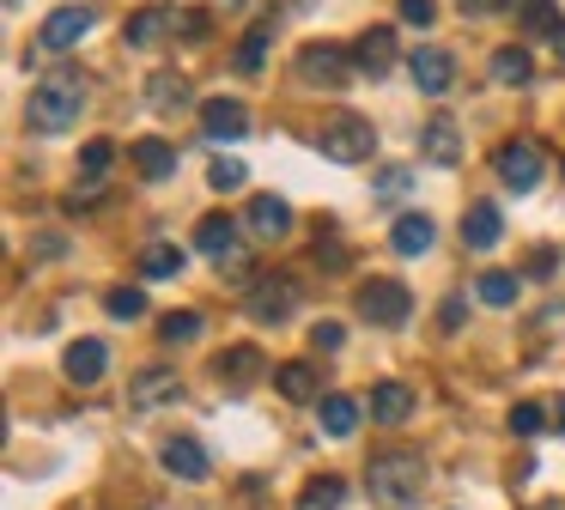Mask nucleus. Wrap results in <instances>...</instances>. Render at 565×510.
I'll return each mask as SVG.
<instances>
[{
	"label": "nucleus",
	"instance_id": "393cba45",
	"mask_svg": "<svg viewBox=\"0 0 565 510\" xmlns=\"http://www.w3.org/2000/svg\"><path fill=\"white\" fill-rule=\"evenodd\" d=\"M183 267H189L183 243H147V249H140V274L147 279H177Z\"/></svg>",
	"mask_w": 565,
	"mask_h": 510
},
{
	"label": "nucleus",
	"instance_id": "a19ab883",
	"mask_svg": "<svg viewBox=\"0 0 565 510\" xmlns=\"http://www.w3.org/2000/svg\"><path fill=\"white\" fill-rule=\"evenodd\" d=\"M438 322L456 334V328H462V298H444V304H438Z\"/></svg>",
	"mask_w": 565,
	"mask_h": 510
},
{
	"label": "nucleus",
	"instance_id": "49530a36",
	"mask_svg": "<svg viewBox=\"0 0 565 510\" xmlns=\"http://www.w3.org/2000/svg\"><path fill=\"white\" fill-rule=\"evenodd\" d=\"M559 425H565V401H559Z\"/></svg>",
	"mask_w": 565,
	"mask_h": 510
},
{
	"label": "nucleus",
	"instance_id": "f3484780",
	"mask_svg": "<svg viewBox=\"0 0 565 510\" xmlns=\"http://www.w3.org/2000/svg\"><path fill=\"white\" fill-rule=\"evenodd\" d=\"M353 61H359L365 79H383V73L395 67V31H390V24H371V31L353 43Z\"/></svg>",
	"mask_w": 565,
	"mask_h": 510
},
{
	"label": "nucleus",
	"instance_id": "f8f14e48",
	"mask_svg": "<svg viewBox=\"0 0 565 510\" xmlns=\"http://www.w3.org/2000/svg\"><path fill=\"white\" fill-rule=\"evenodd\" d=\"M201 134H207V140H244L249 109L237 104V97H207V104H201Z\"/></svg>",
	"mask_w": 565,
	"mask_h": 510
},
{
	"label": "nucleus",
	"instance_id": "aec40b11",
	"mask_svg": "<svg viewBox=\"0 0 565 510\" xmlns=\"http://www.w3.org/2000/svg\"><path fill=\"white\" fill-rule=\"evenodd\" d=\"M171 24H183L171 7H147V12H135V19L122 24V43L128 49H152V43H164V31H171Z\"/></svg>",
	"mask_w": 565,
	"mask_h": 510
},
{
	"label": "nucleus",
	"instance_id": "473e14b6",
	"mask_svg": "<svg viewBox=\"0 0 565 510\" xmlns=\"http://www.w3.org/2000/svg\"><path fill=\"white\" fill-rule=\"evenodd\" d=\"M559 7H553V0H523V31L529 36H559Z\"/></svg>",
	"mask_w": 565,
	"mask_h": 510
},
{
	"label": "nucleus",
	"instance_id": "f704fd0d",
	"mask_svg": "<svg viewBox=\"0 0 565 510\" xmlns=\"http://www.w3.org/2000/svg\"><path fill=\"white\" fill-rule=\"evenodd\" d=\"M207 182H213L220 194H237V189L249 182V164H244V158H213V164H207Z\"/></svg>",
	"mask_w": 565,
	"mask_h": 510
},
{
	"label": "nucleus",
	"instance_id": "412c9836",
	"mask_svg": "<svg viewBox=\"0 0 565 510\" xmlns=\"http://www.w3.org/2000/svg\"><path fill=\"white\" fill-rule=\"evenodd\" d=\"M390 243L402 255H426L431 243H438V225H431L426 213H395V225H390Z\"/></svg>",
	"mask_w": 565,
	"mask_h": 510
},
{
	"label": "nucleus",
	"instance_id": "0eeeda50",
	"mask_svg": "<svg viewBox=\"0 0 565 510\" xmlns=\"http://www.w3.org/2000/svg\"><path fill=\"white\" fill-rule=\"evenodd\" d=\"M359 316L377 328H402L407 316H414V298H407L402 279H365L359 286Z\"/></svg>",
	"mask_w": 565,
	"mask_h": 510
},
{
	"label": "nucleus",
	"instance_id": "20e7f679",
	"mask_svg": "<svg viewBox=\"0 0 565 510\" xmlns=\"http://www.w3.org/2000/svg\"><path fill=\"white\" fill-rule=\"evenodd\" d=\"M292 310H298V279L292 274H262L256 286L244 291V316L262 328H280Z\"/></svg>",
	"mask_w": 565,
	"mask_h": 510
},
{
	"label": "nucleus",
	"instance_id": "423d86ee",
	"mask_svg": "<svg viewBox=\"0 0 565 510\" xmlns=\"http://www.w3.org/2000/svg\"><path fill=\"white\" fill-rule=\"evenodd\" d=\"M492 170H499V182L504 189H516V194H529L541 182V170H547V152H541V140H504L499 152H492Z\"/></svg>",
	"mask_w": 565,
	"mask_h": 510
},
{
	"label": "nucleus",
	"instance_id": "c9c22d12",
	"mask_svg": "<svg viewBox=\"0 0 565 510\" xmlns=\"http://www.w3.org/2000/svg\"><path fill=\"white\" fill-rule=\"evenodd\" d=\"M541 425H547V407H541V401H516L511 407V432L516 437H535Z\"/></svg>",
	"mask_w": 565,
	"mask_h": 510
},
{
	"label": "nucleus",
	"instance_id": "4be33fe9",
	"mask_svg": "<svg viewBox=\"0 0 565 510\" xmlns=\"http://www.w3.org/2000/svg\"><path fill=\"white\" fill-rule=\"evenodd\" d=\"M274 389H280L286 401H317V389H322V371L310 359H286L280 371H274Z\"/></svg>",
	"mask_w": 565,
	"mask_h": 510
},
{
	"label": "nucleus",
	"instance_id": "f257e3e1",
	"mask_svg": "<svg viewBox=\"0 0 565 510\" xmlns=\"http://www.w3.org/2000/svg\"><path fill=\"white\" fill-rule=\"evenodd\" d=\"M86 109V79L74 67H50L38 85H31V104H25V121L38 134H67Z\"/></svg>",
	"mask_w": 565,
	"mask_h": 510
},
{
	"label": "nucleus",
	"instance_id": "5701e85b",
	"mask_svg": "<svg viewBox=\"0 0 565 510\" xmlns=\"http://www.w3.org/2000/svg\"><path fill=\"white\" fill-rule=\"evenodd\" d=\"M499 237H504L499 206H492V201H475V206H468V219H462V243H468V249H492Z\"/></svg>",
	"mask_w": 565,
	"mask_h": 510
},
{
	"label": "nucleus",
	"instance_id": "6e6552de",
	"mask_svg": "<svg viewBox=\"0 0 565 510\" xmlns=\"http://www.w3.org/2000/svg\"><path fill=\"white\" fill-rule=\"evenodd\" d=\"M419 158L438 164V170L462 164V128H456V116H426L419 121Z\"/></svg>",
	"mask_w": 565,
	"mask_h": 510
},
{
	"label": "nucleus",
	"instance_id": "f03ea898",
	"mask_svg": "<svg viewBox=\"0 0 565 510\" xmlns=\"http://www.w3.org/2000/svg\"><path fill=\"white\" fill-rule=\"evenodd\" d=\"M365 486H371V504L414 510L419 492H426V461H419L414 449H383V456H371Z\"/></svg>",
	"mask_w": 565,
	"mask_h": 510
},
{
	"label": "nucleus",
	"instance_id": "37998d69",
	"mask_svg": "<svg viewBox=\"0 0 565 510\" xmlns=\"http://www.w3.org/2000/svg\"><path fill=\"white\" fill-rule=\"evenodd\" d=\"M504 7H516V0H462V12H504Z\"/></svg>",
	"mask_w": 565,
	"mask_h": 510
},
{
	"label": "nucleus",
	"instance_id": "2f4dec72",
	"mask_svg": "<svg viewBox=\"0 0 565 510\" xmlns=\"http://www.w3.org/2000/svg\"><path fill=\"white\" fill-rule=\"evenodd\" d=\"M104 310H110L116 322H135V316H147V291L140 286H110L104 291Z\"/></svg>",
	"mask_w": 565,
	"mask_h": 510
},
{
	"label": "nucleus",
	"instance_id": "4468645a",
	"mask_svg": "<svg viewBox=\"0 0 565 510\" xmlns=\"http://www.w3.org/2000/svg\"><path fill=\"white\" fill-rule=\"evenodd\" d=\"M164 474H177V480H189V486H201L213 474V461H207V449L195 444V437H164Z\"/></svg>",
	"mask_w": 565,
	"mask_h": 510
},
{
	"label": "nucleus",
	"instance_id": "1a4fd4ad",
	"mask_svg": "<svg viewBox=\"0 0 565 510\" xmlns=\"http://www.w3.org/2000/svg\"><path fill=\"white\" fill-rule=\"evenodd\" d=\"M195 249L207 255V262H220V267L244 262V231H237V219H225V213H207V219L195 225Z\"/></svg>",
	"mask_w": 565,
	"mask_h": 510
},
{
	"label": "nucleus",
	"instance_id": "7ed1b4c3",
	"mask_svg": "<svg viewBox=\"0 0 565 510\" xmlns=\"http://www.w3.org/2000/svg\"><path fill=\"white\" fill-rule=\"evenodd\" d=\"M317 146H322V158H334V164H371V152H377V128H371L365 116H353V109H334V116L322 121Z\"/></svg>",
	"mask_w": 565,
	"mask_h": 510
},
{
	"label": "nucleus",
	"instance_id": "4c0bfd02",
	"mask_svg": "<svg viewBox=\"0 0 565 510\" xmlns=\"http://www.w3.org/2000/svg\"><path fill=\"white\" fill-rule=\"evenodd\" d=\"M116 158V140H86V152H79V164H86V177H104Z\"/></svg>",
	"mask_w": 565,
	"mask_h": 510
},
{
	"label": "nucleus",
	"instance_id": "cd10ccee",
	"mask_svg": "<svg viewBox=\"0 0 565 510\" xmlns=\"http://www.w3.org/2000/svg\"><path fill=\"white\" fill-rule=\"evenodd\" d=\"M147 104L152 109H183L189 104V79H183V73H152V79H147Z\"/></svg>",
	"mask_w": 565,
	"mask_h": 510
},
{
	"label": "nucleus",
	"instance_id": "9d476101",
	"mask_svg": "<svg viewBox=\"0 0 565 510\" xmlns=\"http://www.w3.org/2000/svg\"><path fill=\"white\" fill-rule=\"evenodd\" d=\"M407 73H414V85L426 97H444L456 85V55H450V49H438V43H419L414 55H407Z\"/></svg>",
	"mask_w": 565,
	"mask_h": 510
},
{
	"label": "nucleus",
	"instance_id": "7c9ffc66",
	"mask_svg": "<svg viewBox=\"0 0 565 510\" xmlns=\"http://www.w3.org/2000/svg\"><path fill=\"white\" fill-rule=\"evenodd\" d=\"M480 304H492V310H511L516 304V274H499V267H487V274L475 279Z\"/></svg>",
	"mask_w": 565,
	"mask_h": 510
},
{
	"label": "nucleus",
	"instance_id": "c03bdc74",
	"mask_svg": "<svg viewBox=\"0 0 565 510\" xmlns=\"http://www.w3.org/2000/svg\"><path fill=\"white\" fill-rule=\"evenodd\" d=\"M529 274H535V279H547V274H553V249H535V262H529Z\"/></svg>",
	"mask_w": 565,
	"mask_h": 510
},
{
	"label": "nucleus",
	"instance_id": "c756f323",
	"mask_svg": "<svg viewBox=\"0 0 565 510\" xmlns=\"http://www.w3.org/2000/svg\"><path fill=\"white\" fill-rule=\"evenodd\" d=\"M268 43H274V24H249V36L237 43V73H249V79H256L262 61H268Z\"/></svg>",
	"mask_w": 565,
	"mask_h": 510
},
{
	"label": "nucleus",
	"instance_id": "58836bf2",
	"mask_svg": "<svg viewBox=\"0 0 565 510\" xmlns=\"http://www.w3.org/2000/svg\"><path fill=\"white\" fill-rule=\"evenodd\" d=\"M341 340H347L341 322H317V328H310V347H317V352H334Z\"/></svg>",
	"mask_w": 565,
	"mask_h": 510
},
{
	"label": "nucleus",
	"instance_id": "ea45409f",
	"mask_svg": "<svg viewBox=\"0 0 565 510\" xmlns=\"http://www.w3.org/2000/svg\"><path fill=\"white\" fill-rule=\"evenodd\" d=\"M431 12H438L431 0H402V19L407 24H431Z\"/></svg>",
	"mask_w": 565,
	"mask_h": 510
},
{
	"label": "nucleus",
	"instance_id": "ddd939ff",
	"mask_svg": "<svg viewBox=\"0 0 565 510\" xmlns=\"http://www.w3.org/2000/svg\"><path fill=\"white\" fill-rule=\"evenodd\" d=\"M86 31H92V7H55L50 19H43L38 43L62 55V49H74V43H79V36H86Z\"/></svg>",
	"mask_w": 565,
	"mask_h": 510
},
{
	"label": "nucleus",
	"instance_id": "9b49d317",
	"mask_svg": "<svg viewBox=\"0 0 565 510\" xmlns=\"http://www.w3.org/2000/svg\"><path fill=\"white\" fill-rule=\"evenodd\" d=\"M177 395H183V376H177V364H147V371L128 383V401H135L140 413L164 407V401H177Z\"/></svg>",
	"mask_w": 565,
	"mask_h": 510
},
{
	"label": "nucleus",
	"instance_id": "72a5a7b5",
	"mask_svg": "<svg viewBox=\"0 0 565 510\" xmlns=\"http://www.w3.org/2000/svg\"><path fill=\"white\" fill-rule=\"evenodd\" d=\"M159 340L164 347H189V340H201V316L195 310H171L159 322Z\"/></svg>",
	"mask_w": 565,
	"mask_h": 510
},
{
	"label": "nucleus",
	"instance_id": "e433bc0d",
	"mask_svg": "<svg viewBox=\"0 0 565 510\" xmlns=\"http://www.w3.org/2000/svg\"><path fill=\"white\" fill-rule=\"evenodd\" d=\"M407 189H414V170H407V164H390L377 177V201H402Z\"/></svg>",
	"mask_w": 565,
	"mask_h": 510
},
{
	"label": "nucleus",
	"instance_id": "a878e982",
	"mask_svg": "<svg viewBox=\"0 0 565 510\" xmlns=\"http://www.w3.org/2000/svg\"><path fill=\"white\" fill-rule=\"evenodd\" d=\"M492 79H499V85H529V79H535V61H529V49H516V43L492 49Z\"/></svg>",
	"mask_w": 565,
	"mask_h": 510
},
{
	"label": "nucleus",
	"instance_id": "c85d7f7f",
	"mask_svg": "<svg viewBox=\"0 0 565 510\" xmlns=\"http://www.w3.org/2000/svg\"><path fill=\"white\" fill-rule=\"evenodd\" d=\"M341 498H347V480L341 474H322V480H310L298 492V510H341Z\"/></svg>",
	"mask_w": 565,
	"mask_h": 510
},
{
	"label": "nucleus",
	"instance_id": "2eb2a0df",
	"mask_svg": "<svg viewBox=\"0 0 565 510\" xmlns=\"http://www.w3.org/2000/svg\"><path fill=\"white\" fill-rule=\"evenodd\" d=\"M244 225H249V237L280 243L286 231H292V206H286L280 194H256V201H249V213H244Z\"/></svg>",
	"mask_w": 565,
	"mask_h": 510
},
{
	"label": "nucleus",
	"instance_id": "79ce46f5",
	"mask_svg": "<svg viewBox=\"0 0 565 510\" xmlns=\"http://www.w3.org/2000/svg\"><path fill=\"white\" fill-rule=\"evenodd\" d=\"M183 36H189V43H201V36H207V12H183Z\"/></svg>",
	"mask_w": 565,
	"mask_h": 510
},
{
	"label": "nucleus",
	"instance_id": "a18cd8bd",
	"mask_svg": "<svg viewBox=\"0 0 565 510\" xmlns=\"http://www.w3.org/2000/svg\"><path fill=\"white\" fill-rule=\"evenodd\" d=\"M553 55H559V61H565V24H559V36H553Z\"/></svg>",
	"mask_w": 565,
	"mask_h": 510
},
{
	"label": "nucleus",
	"instance_id": "39448f33",
	"mask_svg": "<svg viewBox=\"0 0 565 510\" xmlns=\"http://www.w3.org/2000/svg\"><path fill=\"white\" fill-rule=\"evenodd\" d=\"M353 73H359V61L347 55V49H334V43H305L298 49V79L305 85L341 92V85H353Z\"/></svg>",
	"mask_w": 565,
	"mask_h": 510
},
{
	"label": "nucleus",
	"instance_id": "b1692460",
	"mask_svg": "<svg viewBox=\"0 0 565 510\" xmlns=\"http://www.w3.org/2000/svg\"><path fill=\"white\" fill-rule=\"evenodd\" d=\"M407 413H414V389L407 383H377L371 389V419L377 425H407Z\"/></svg>",
	"mask_w": 565,
	"mask_h": 510
},
{
	"label": "nucleus",
	"instance_id": "6ab92c4d",
	"mask_svg": "<svg viewBox=\"0 0 565 510\" xmlns=\"http://www.w3.org/2000/svg\"><path fill=\"white\" fill-rule=\"evenodd\" d=\"M128 158H135V170H140L147 182H164V177L177 170V146H171V140H159V134L135 140V146H128Z\"/></svg>",
	"mask_w": 565,
	"mask_h": 510
},
{
	"label": "nucleus",
	"instance_id": "a211bd4d",
	"mask_svg": "<svg viewBox=\"0 0 565 510\" xmlns=\"http://www.w3.org/2000/svg\"><path fill=\"white\" fill-rule=\"evenodd\" d=\"M213 376H220L232 395H244V389L262 376V352H256V347H225L220 359H213Z\"/></svg>",
	"mask_w": 565,
	"mask_h": 510
},
{
	"label": "nucleus",
	"instance_id": "dca6fc26",
	"mask_svg": "<svg viewBox=\"0 0 565 510\" xmlns=\"http://www.w3.org/2000/svg\"><path fill=\"white\" fill-rule=\"evenodd\" d=\"M62 371H67V383L92 389L104 371H110V347H104V340H92V334L74 340V347H67V359H62Z\"/></svg>",
	"mask_w": 565,
	"mask_h": 510
},
{
	"label": "nucleus",
	"instance_id": "bb28decb",
	"mask_svg": "<svg viewBox=\"0 0 565 510\" xmlns=\"http://www.w3.org/2000/svg\"><path fill=\"white\" fill-rule=\"evenodd\" d=\"M317 419H322V432H329V437H353L359 432V401L353 395H322Z\"/></svg>",
	"mask_w": 565,
	"mask_h": 510
}]
</instances>
